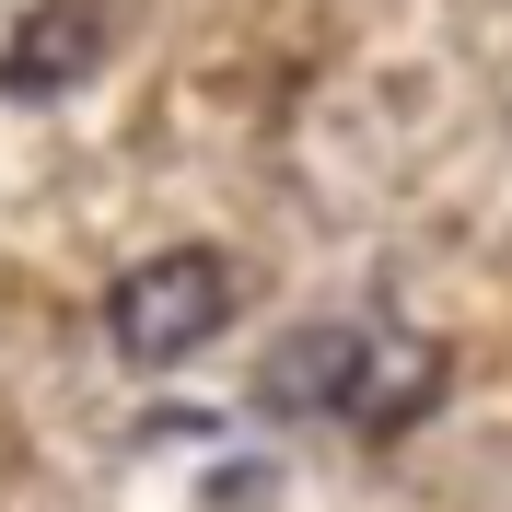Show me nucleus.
<instances>
[{"label": "nucleus", "instance_id": "obj_1", "mask_svg": "<svg viewBox=\"0 0 512 512\" xmlns=\"http://www.w3.org/2000/svg\"><path fill=\"white\" fill-rule=\"evenodd\" d=\"M222 326H233V256L222 245H163V256H140V268L105 291V338H117V361H140V373L198 361Z\"/></svg>", "mask_w": 512, "mask_h": 512}, {"label": "nucleus", "instance_id": "obj_2", "mask_svg": "<svg viewBox=\"0 0 512 512\" xmlns=\"http://www.w3.org/2000/svg\"><path fill=\"white\" fill-rule=\"evenodd\" d=\"M443 408V350L419 338V326H361V373H350V431L361 443H396L408 419Z\"/></svg>", "mask_w": 512, "mask_h": 512}, {"label": "nucleus", "instance_id": "obj_3", "mask_svg": "<svg viewBox=\"0 0 512 512\" xmlns=\"http://www.w3.org/2000/svg\"><path fill=\"white\" fill-rule=\"evenodd\" d=\"M350 373H361V326H291L280 350L256 361V408H268V419L350 408Z\"/></svg>", "mask_w": 512, "mask_h": 512}, {"label": "nucleus", "instance_id": "obj_4", "mask_svg": "<svg viewBox=\"0 0 512 512\" xmlns=\"http://www.w3.org/2000/svg\"><path fill=\"white\" fill-rule=\"evenodd\" d=\"M105 47V24L82 12V0H47V12H24L12 24V47H0V94H59V82H82Z\"/></svg>", "mask_w": 512, "mask_h": 512}]
</instances>
